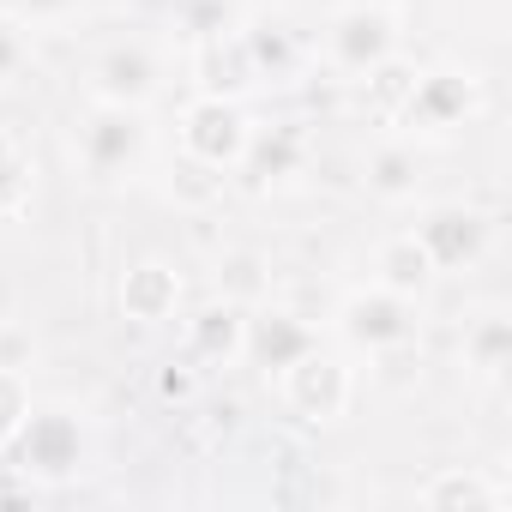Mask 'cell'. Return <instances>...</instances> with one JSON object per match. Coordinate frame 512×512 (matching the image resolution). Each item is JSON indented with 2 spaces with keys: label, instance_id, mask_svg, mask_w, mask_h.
<instances>
[{
  "label": "cell",
  "instance_id": "cell-1",
  "mask_svg": "<svg viewBox=\"0 0 512 512\" xmlns=\"http://www.w3.org/2000/svg\"><path fill=\"white\" fill-rule=\"evenodd\" d=\"M13 452V470L37 488H67L91 470V422L67 404V398H49V404H31L25 428L7 440Z\"/></svg>",
  "mask_w": 512,
  "mask_h": 512
},
{
  "label": "cell",
  "instance_id": "cell-2",
  "mask_svg": "<svg viewBox=\"0 0 512 512\" xmlns=\"http://www.w3.org/2000/svg\"><path fill=\"white\" fill-rule=\"evenodd\" d=\"M488 109V91H482V79L470 73V67H428V73H416L410 79V91H404V103L392 109L398 115V127L416 139H446V133H458V127H470L476 115Z\"/></svg>",
  "mask_w": 512,
  "mask_h": 512
},
{
  "label": "cell",
  "instance_id": "cell-3",
  "mask_svg": "<svg viewBox=\"0 0 512 512\" xmlns=\"http://www.w3.org/2000/svg\"><path fill=\"white\" fill-rule=\"evenodd\" d=\"M151 151V127H145V109H121V103H91L85 121H79V169L97 181V187H115L127 181Z\"/></svg>",
  "mask_w": 512,
  "mask_h": 512
},
{
  "label": "cell",
  "instance_id": "cell-4",
  "mask_svg": "<svg viewBox=\"0 0 512 512\" xmlns=\"http://www.w3.org/2000/svg\"><path fill=\"white\" fill-rule=\"evenodd\" d=\"M398 43H404V25L386 0H350L326 25V61L350 79H368L374 67H386L398 55Z\"/></svg>",
  "mask_w": 512,
  "mask_h": 512
},
{
  "label": "cell",
  "instance_id": "cell-5",
  "mask_svg": "<svg viewBox=\"0 0 512 512\" xmlns=\"http://www.w3.org/2000/svg\"><path fill=\"white\" fill-rule=\"evenodd\" d=\"M332 326H338V338H344L350 350H362V356H392V350H410V344H416L422 314H416L410 296H392V290H380V284H362V290H350V296L338 302Z\"/></svg>",
  "mask_w": 512,
  "mask_h": 512
},
{
  "label": "cell",
  "instance_id": "cell-6",
  "mask_svg": "<svg viewBox=\"0 0 512 512\" xmlns=\"http://www.w3.org/2000/svg\"><path fill=\"white\" fill-rule=\"evenodd\" d=\"M175 133H181L187 163L229 175V169H241V151H247V139H253V115L241 109V97H211V91H199V97L181 109V127H175Z\"/></svg>",
  "mask_w": 512,
  "mask_h": 512
},
{
  "label": "cell",
  "instance_id": "cell-7",
  "mask_svg": "<svg viewBox=\"0 0 512 512\" xmlns=\"http://www.w3.org/2000/svg\"><path fill=\"white\" fill-rule=\"evenodd\" d=\"M278 392H284V404H290L302 422L332 428V422H344V410H350V398H356V374H350L344 356L308 350L302 362H290V368L278 374Z\"/></svg>",
  "mask_w": 512,
  "mask_h": 512
},
{
  "label": "cell",
  "instance_id": "cell-8",
  "mask_svg": "<svg viewBox=\"0 0 512 512\" xmlns=\"http://www.w3.org/2000/svg\"><path fill=\"white\" fill-rule=\"evenodd\" d=\"M410 235L428 247L434 272H470V266H482V253L494 247V217L482 205L446 199V205H428Z\"/></svg>",
  "mask_w": 512,
  "mask_h": 512
},
{
  "label": "cell",
  "instance_id": "cell-9",
  "mask_svg": "<svg viewBox=\"0 0 512 512\" xmlns=\"http://www.w3.org/2000/svg\"><path fill=\"white\" fill-rule=\"evenodd\" d=\"M308 350H320V332L296 314V308H247V344H241V362H253L266 380H278L290 362H302Z\"/></svg>",
  "mask_w": 512,
  "mask_h": 512
},
{
  "label": "cell",
  "instance_id": "cell-10",
  "mask_svg": "<svg viewBox=\"0 0 512 512\" xmlns=\"http://www.w3.org/2000/svg\"><path fill=\"white\" fill-rule=\"evenodd\" d=\"M157 97H163V61L145 43H115L91 61V103L151 109Z\"/></svg>",
  "mask_w": 512,
  "mask_h": 512
},
{
  "label": "cell",
  "instance_id": "cell-11",
  "mask_svg": "<svg viewBox=\"0 0 512 512\" xmlns=\"http://www.w3.org/2000/svg\"><path fill=\"white\" fill-rule=\"evenodd\" d=\"M181 302H187V284H181V272L169 260H157V253L133 260L121 272V284H115V308L133 326H169L181 314Z\"/></svg>",
  "mask_w": 512,
  "mask_h": 512
},
{
  "label": "cell",
  "instance_id": "cell-12",
  "mask_svg": "<svg viewBox=\"0 0 512 512\" xmlns=\"http://www.w3.org/2000/svg\"><path fill=\"white\" fill-rule=\"evenodd\" d=\"M235 43H241V55H247V67H253V79H260V85H290L302 73V61H308L296 25L284 13H253L235 31Z\"/></svg>",
  "mask_w": 512,
  "mask_h": 512
},
{
  "label": "cell",
  "instance_id": "cell-13",
  "mask_svg": "<svg viewBox=\"0 0 512 512\" xmlns=\"http://www.w3.org/2000/svg\"><path fill=\"white\" fill-rule=\"evenodd\" d=\"M416 506H428V512H500L506 482L488 476L482 464H440L434 476L416 482Z\"/></svg>",
  "mask_w": 512,
  "mask_h": 512
},
{
  "label": "cell",
  "instance_id": "cell-14",
  "mask_svg": "<svg viewBox=\"0 0 512 512\" xmlns=\"http://www.w3.org/2000/svg\"><path fill=\"white\" fill-rule=\"evenodd\" d=\"M181 338H187V356L199 368H235L241 362V344H247V308L211 296V302H199L187 314V332Z\"/></svg>",
  "mask_w": 512,
  "mask_h": 512
},
{
  "label": "cell",
  "instance_id": "cell-15",
  "mask_svg": "<svg viewBox=\"0 0 512 512\" xmlns=\"http://www.w3.org/2000/svg\"><path fill=\"white\" fill-rule=\"evenodd\" d=\"M362 181H368V193H374L380 205H410V199L422 193V181H428V163H422L416 139H386V145L368 151Z\"/></svg>",
  "mask_w": 512,
  "mask_h": 512
},
{
  "label": "cell",
  "instance_id": "cell-16",
  "mask_svg": "<svg viewBox=\"0 0 512 512\" xmlns=\"http://www.w3.org/2000/svg\"><path fill=\"white\" fill-rule=\"evenodd\" d=\"M302 163H308V139H302V127H253V139H247V151H241V169L260 181V187H284V181H296L302 175Z\"/></svg>",
  "mask_w": 512,
  "mask_h": 512
},
{
  "label": "cell",
  "instance_id": "cell-17",
  "mask_svg": "<svg viewBox=\"0 0 512 512\" xmlns=\"http://www.w3.org/2000/svg\"><path fill=\"white\" fill-rule=\"evenodd\" d=\"M434 278H440V272H434L428 247H422L416 235H392V241H380V247H374V284H380V290L422 302V296L434 290Z\"/></svg>",
  "mask_w": 512,
  "mask_h": 512
},
{
  "label": "cell",
  "instance_id": "cell-18",
  "mask_svg": "<svg viewBox=\"0 0 512 512\" xmlns=\"http://www.w3.org/2000/svg\"><path fill=\"white\" fill-rule=\"evenodd\" d=\"M458 362H464V374H470V380H482V386L506 380V368H512V320H506L500 308L476 314V320L464 326Z\"/></svg>",
  "mask_w": 512,
  "mask_h": 512
},
{
  "label": "cell",
  "instance_id": "cell-19",
  "mask_svg": "<svg viewBox=\"0 0 512 512\" xmlns=\"http://www.w3.org/2000/svg\"><path fill=\"white\" fill-rule=\"evenodd\" d=\"M217 296L235 302V308H260V302L272 296V266H266V253L229 247L223 260H217Z\"/></svg>",
  "mask_w": 512,
  "mask_h": 512
},
{
  "label": "cell",
  "instance_id": "cell-20",
  "mask_svg": "<svg viewBox=\"0 0 512 512\" xmlns=\"http://www.w3.org/2000/svg\"><path fill=\"white\" fill-rule=\"evenodd\" d=\"M260 79H253V67H247V55H241V43L229 37H205V49H199V91H211V97H241V91H253Z\"/></svg>",
  "mask_w": 512,
  "mask_h": 512
},
{
  "label": "cell",
  "instance_id": "cell-21",
  "mask_svg": "<svg viewBox=\"0 0 512 512\" xmlns=\"http://www.w3.org/2000/svg\"><path fill=\"white\" fill-rule=\"evenodd\" d=\"M31 380L19 374V368H0V452H7V440L25 428V416H31Z\"/></svg>",
  "mask_w": 512,
  "mask_h": 512
},
{
  "label": "cell",
  "instance_id": "cell-22",
  "mask_svg": "<svg viewBox=\"0 0 512 512\" xmlns=\"http://www.w3.org/2000/svg\"><path fill=\"white\" fill-rule=\"evenodd\" d=\"M0 7H7V19H19L31 31V25H67L85 0H0Z\"/></svg>",
  "mask_w": 512,
  "mask_h": 512
},
{
  "label": "cell",
  "instance_id": "cell-23",
  "mask_svg": "<svg viewBox=\"0 0 512 512\" xmlns=\"http://www.w3.org/2000/svg\"><path fill=\"white\" fill-rule=\"evenodd\" d=\"M25 199H31V163L13 145H0V211H19Z\"/></svg>",
  "mask_w": 512,
  "mask_h": 512
},
{
  "label": "cell",
  "instance_id": "cell-24",
  "mask_svg": "<svg viewBox=\"0 0 512 512\" xmlns=\"http://www.w3.org/2000/svg\"><path fill=\"white\" fill-rule=\"evenodd\" d=\"M25 67H31V43H25V25L0 13V85H13Z\"/></svg>",
  "mask_w": 512,
  "mask_h": 512
},
{
  "label": "cell",
  "instance_id": "cell-25",
  "mask_svg": "<svg viewBox=\"0 0 512 512\" xmlns=\"http://www.w3.org/2000/svg\"><path fill=\"white\" fill-rule=\"evenodd\" d=\"M31 356H37V338L25 332V326H0V368H31Z\"/></svg>",
  "mask_w": 512,
  "mask_h": 512
},
{
  "label": "cell",
  "instance_id": "cell-26",
  "mask_svg": "<svg viewBox=\"0 0 512 512\" xmlns=\"http://www.w3.org/2000/svg\"><path fill=\"white\" fill-rule=\"evenodd\" d=\"M193 392V374H181V368H163V398H187Z\"/></svg>",
  "mask_w": 512,
  "mask_h": 512
}]
</instances>
